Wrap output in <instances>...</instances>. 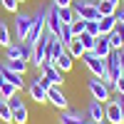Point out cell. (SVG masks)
<instances>
[{"label": "cell", "instance_id": "cell-37", "mask_svg": "<svg viewBox=\"0 0 124 124\" xmlns=\"http://www.w3.org/2000/svg\"><path fill=\"white\" fill-rule=\"evenodd\" d=\"M5 85V77H3V70H0V87Z\"/></svg>", "mask_w": 124, "mask_h": 124}, {"label": "cell", "instance_id": "cell-21", "mask_svg": "<svg viewBox=\"0 0 124 124\" xmlns=\"http://www.w3.org/2000/svg\"><path fill=\"white\" fill-rule=\"evenodd\" d=\"M55 65H57L62 72H70V70H72V65H75V57H72V55L67 52V50H65V52H62V55L57 57V62H55Z\"/></svg>", "mask_w": 124, "mask_h": 124}, {"label": "cell", "instance_id": "cell-43", "mask_svg": "<svg viewBox=\"0 0 124 124\" xmlns=\"http://www.w3.org/2000/svg\"><path fill=\"white\" fill-rule=\"evenodd\" d=\"M122 3H124V0H122Z\"/></svg>", "mask_w": 124, "mask_h": 124}, {"label": "cell", "instance_id": "cell-31", "mask_svg": "<svg viewBox=\"0 0 124 124\" xmlns=\"http://www.w3.org/2000/svg\"><path fill=\"white\" fill-rule=\"evenodd\" d=\"M85 25H87V20H82V17H75V23L70 25V27H72V32H75V37L85 32Z\"/></svg>", "mask_w": 124, "mask_h": 124}, {"label": "cell", "instance_id": "cell-20", "mask_svg": "<svg viewBox=\"0 0 124 124\" xmlns=\"http://www.w3.org/2000/svg\"><path fill=\"white\" fill-rule=\"evenodd\" d=\"M60 124H85V119H82L79 112H70V109H65V112H62V117H60Z\"/></svg>", "mask_w": 124, "mask_h": 124}, {"label": "cell", "instance_id": "cell-12", "mask_svg": "<svg viewBox=\"0 0 124 124\" xmlns=\"http://www.w3.org/2000/svg\"><path fill=\"white\" fill-rule=\"evenodd\" d=\"M27 92H30V97H32L37 104H42V102H47V89L40 85L37 79H32L30 82V87H27Z\"/></svg>", "mask_w": 124, "mask_h": 124}, {"label": "cell", "instance_id": "cell-1", "mask_svg": "<svg viewBox=\"0 0 124 124\" xmlns=\"http://www.w3.org/2000/svg\"><path fill=\"white\" fill-rule=\"evenodd\" d=\"M52 37L55 35H50L47 30H45V35L37 40V45H35V55H32V60H30V65L32 67H42V62L47 60V52H50V42H52Z\"/></svg>", "mask_w": 124, "mask_h": 124}, {"label": "cell", "instance_id": "cell-38", "mask_svg": "<svg viewBox=\"0 0 124 124\" xmlns=\"http://www.w3.org/2000/svg\"><path fill=\"white\" fill-rule=\"evenodd\" d=\"M94 124H109V122H107V119H102V122H94Z\"/></svg>", "mask_w": 124, "mask_h": 124}, {"label": "cell", "instance_id": "cell-13", "mask_svg": "<svg viewBox=\"0 0 124 124\" xmlns=\"http://www.w3.org/2000/svg\"><path fill=\"white\" fill-rule=\"evenodd\" d=\"M109 37V45H112V52H119V50H124V27L117 25L114 27V32L107 35Z\"/></svg>", "mask_w": 124, "mask_h": 124}, {"label": "cell", "instance_id": "cell-36", "mask_svg": "<svg viewBox=\"0 0 124 124\" xmlns=\"http://www.w3.org/2000/svg\"><path fill=\"white\" fill-rule=\"evenodd\" d=\"M119 62H122V75H124V50H119Z\"/></svg>", "mask_w": 124, "mask_h": 124}, {"label": "cell", "instance_id": "cell-32", "mask_svg": "<svg viewBox=\"0 0 124 124\" xmlns=\"http://www.w3.org/2000/svg\"><path fill=\"white\" fill-rule=\"evenodd\" d=\"M0 5H3L5 10H8V13H17V0H0Z\"/></svg>", "mask_w": 124, "mask_h": 124}, {"label": "cell", "instance_id": "cell-17", "mask_svg": "<svg viewBox=\"0 0 124 124\" xmlns=\"http://www.w3.org/2000/svg\"><path fill=\"white\" fill-rule=\"evenodd\" d=\"M117 15H109V17H99V35H112L117 27Z\"/></svg>", "mask_w": 124, "mask_h": 124}, {"label": "cell", "instance_id": "cell-3", "mask_svg": "<svg viewBox=\"0 0 124 124\" xmlns=\"http://www.w3.org/2000/svg\"><path fill=\"white\" fill-rule=\"evenodd\" d=\"M87 87H89V94H92V99H97V102H102V104H107V102L112 99V89L102 82L99 77H94V79H89L87 82Z\"/></svg>", "mask_w": 124, "mask_h": 124}, {"label": "cell", "instance_id": "cell-30", "mask_svg": "<svg viewBox=\"0 0 124 124\" xmlns=\"http://www.w3.org/2000/svg\"><path fill=\"white\" fill-rule=\"evenodd\" d=\"M85 32H87V35H94V37H99V20H87Z\"/></svg>", "mask_w": 124, "mask_h": 124}, {"label": "cell", "instance_id": "cell-28", "mask_svg": "<svg viewBox=\"0 0 124 124\" xmlns=\"http://www.w3.org/2000/svg\"><path fill=\"white\" fill-rule=\"evenodd\" d=\"M10 42H13V37H10V27H8L5 20H0V45L8 47Z\"/></svg>", "mask_w": 124, "mask_h": 124}, {"label": "cell", "instance_id": "cell-10", "mask_svg": "<svg viewBox=\"0 0 124 124\" xmlns=\"http://www.w3.org/2000/svg\"><path fill=\"white\" fill-rule=\"evenodd\" d=\"M60 30H62V23H60V15H57V8L50 3V10H47V32L50 35H60Z\"/></svg>", "mask_w": 124, "mask_h": 124}, {"label": "cell", "instance_id": "cell-26", "mask_svg": "<svg viewBox=\"0 0 124 124\" xmlns=\"http://www.w3.org/2000/svg\"><path fill=\"white\" fill-rule=\"evenodd\" d=\"M77 40L82 42V47H85V52H92V50H94V45H97V37H94V35H87V32L77 35Z\"/></svg>", "mask_w": 124, "mask_h": 124}, {"label": "cell", "instance_id": "cell-18", "mask_svg": "<svg viewBox=\"0 0 124 124\" xmlns=\"http://www.w3.org/2000/svg\"><path fill=\"white\" fill-rule=\"evenodd\" d=\"M65 50H67V47L62 45L57 37H52V42H50V52H47V60H45V62H57V57L65 52Z\"/></svg>", "mask_w": 124, "mask_h": 124}, {"label": "cell", "instance_id": "cell-39", "mask_svg": "<svg viewBox=\"0 0 124 124\" xmlns=\"http://www.w3.org/2000/svg\"><path fill=\"white\" fill-rule=\"evenodd\" d=\"M109 3H114V5H119V0H109Z\"/></svg>", "mask_w": 124, "mask_h": 124}, {"label": "cell", "instance_id": "cell-9", "mask_svg": "<svg viewBox=\"0 0 124 124\" xmlns=\"http://www.w3.org/2000/svg\"><path fill=\"white\" fill-rule=\"evenodd\" d=\"M104 119L109 124H124V117H122V107L117 104L114 99H109L104 104Z\"/></svg>", "mask_w": 124, "mask_h": 124}, {"label": "cell", "instance_id": "cell-27", "mask_svg": "<svg viewBox=\"0 0 124 124\" xmlns=\"http://www.w3.org/2000/svg\"><path fill=\"white\" fill-rule=\"evenodd\" d=\"M57 40H60V42H62V45L67 47V45L72 42V40H75V32H72V27H70V25H62V30H60Z\"/></svg>", "mask_w": 124, "mask_h": 124}, {"label": "cell", "instance_id": "cell-25", "mask_svg": "<svg viewBox=\"0 0 124 124\" xmlns=\"http://www.w3.org/2000/svg\"><path fill=\"white\" fill-rule=\"evenodd\" d=\"M67 52L75 57V60H82V57H85V47H82V42L75 37V40H72V42L67 45Z\"/></svg>", "mask_w": 124, "mask_h": 124}, {"label": "cell", "instance_id": "cell-4", "mask_svg": "<svg viewBox=\"0 0 124 124\" xmlns=\"http://www.w3.org/2000/svg\"><path fill=\"white\" fill-rule=\"evenodd\" d=\"M30 27H32V15L15 13V40H17V42H25V40H27Z\"/></svg>", "mask_w": 124, "mask_h": 124}, {"label": "cell", "instance_id": "cell-24", "mask_svg": "<svg viewBox=\"0 0 124 124\" xmlns=\"http://www.w3.org/2000/svg\"><path fill=\"white\" fill-rule=\"evenodd\" d=\"M97 8H99V15H102V17H109V15H117V8H119V5L109 3V0H99Z\"/></svg>", "mask_w": 124, "mask_h": 124}, {"label": "cell", "instance_id": "cell-11", "mask_svg": "<svg viewBox=\"0 0 124 124\" xmlns=\"http://www.w3.org/2000/svg\"><path fill=\"white\" fill-rule=\"evenodd\" d=\"M97 57H102V60H107L109 55H112V45H109V37L107 35H99L97 37V45H94V50H92Z\"/></svg>", "mask_w": 124, "mask_h": 124}, {"label": "cell", "instance_id": "cell-19", "mask_svg": "<svg viewBox=\"0 0 124 124\" xmlns=\"http://www.w3.org/2000/svg\"><path fill=\"white\" fill-rule=\"evenodd\" d=\"M3 65L8 67V70H13V72H17V75H25V72H27V60H5L3 62Z\"/></svg>", "mask_w": 124, "mask_h": 124}, {"label": "cell", "instance_id": "cell-42", "mask_svg": "<svg viewBox=\"0 0 124 124\" xmlns=\"http://www.w3.org/2000/svg\"><path fill=\"white\" fill-rule=\"evenodd\" d=\"M94 3H99V0H94Z\"/></svg>", "mask_w": 124, "mask_h": 124}, {"label": "cell", "instance_id": "cell-5", "mask_svg": "<svg viewBox=\"0 0 124 124\" xmlns=\"http://www.w3.org/2000/svg\"><path fill=\"white\" fill-rule=\"evenodd\" d=\"M82 60H85L87 70H89V72H92V75H94V77H102V75H104V72H107V60L97 57L94 52H85V57H82Z\"/></svg>", "mask_w": 124, "mask_h": 124}, {"label": "cell", "instance_id": "cell-34", "mask_svg": "<svg viewBox=\"0 0 124 124\" xmlns=\"http://www.w3.org/2000/svg\"><path fill=\"white\" fill-rule=\"evenodd\" d=\"M50 3H52L55 8H72V3H75V0H50Z\"/></svg>", "mask_w": 124, "mask_h": 124}, {"label": "cell", "instance_id": "cell-22", "mask_svg": "<svg viewBox=\"0 0 124 124\" xmlns=\"http://www.w3.org/2000/svg\"><path fill=\"white\" fill-rule=\"evenodd\" d=\"M57 15H60V23L62 25H72L75 23V8H57Z\"/></svg>", "mask_w": 124, "mask_h": 124}, {"label": "cell", "instance_id": "cell-15", "mask_svg": "<svg viewBox=\"0 0 124 124\" xmlns=\"http://www.w3.org/2000/svg\"><path fill=\"white\" fill-rule=\"evenodd\" d=\"M0 70H3V77H5V82H10V85H15L17 89H23V87H25V79H23V75H17V72L8 70L5 65H0Z\"/></svg>", "mask_w": 124, "mask_h": 124}, {"label": "cell", "instance_id": "cell-23", "mask_svg": "<svg viewBox=\"0 0 124 124\" xmlns=\"http://www.w3.org/2000/svg\"><path fill=\"white\" fill-rule=\"evenodd\" d=\"M0 122L3 124H13V109H10L8 99H3V97H0Z\"/></svg>", "mask_w": 124, "mask_h": 124}, {"label": "cell", "instance_id": "cell-40", "mask_svg": "<svg viewBox=\"0 0 124 124\" xmlns=\"http://www.w3.org/2000/svg\"><path fill=\"white\" fill-rule=\"evenodd\" d=\"M85 124H94V122H85Z\"/></svg>", "mask_w": 124, "mask_h": 124}, {"label": "cell", "instance_id": "cell-14", "mask_svg": "<svg viewBox=\"0 0 124 124\" xmlns=\"http://www.w3.org/2000/svg\"><path fill=\"white\" fill-rule=\"evenodd\" d=\"M87 114H89L92 122H102V119H104V104L97 102V99H92L89 107H87Z\"/></svg>", "mask_w": 124, "mask_h": 124}, {"label": "cell", "instance_id": "cell-8", "mask_svg": "<svg viewBox=\"0 0 124 124\" xmlns=\"http://www.w3.org/2000/svg\"><path fill=\"white\" fill-rule=\"evenodd\" d=\"M47 102H50L52 107H57L60 112L70 109V99L62 94V89H60V87H50V89H47Z\"/></svg>", "mask_w": 124, "mask_h": 124}, {"label": "cell", "instance_id": "cell-7", "mask_svg": "<svg viewBox=\"0 0 124 124\" xmlns=\"http://www.w3.org/2000/svg\"><path fill=\"white\" fill-rule=\"evenodd\" d=\"M8 104L13 109V124H27V107L23 99L13 97V99H8Z\"/></svg>", "mask_w": 124, "mask_h": 124}, {"label": "cell", "instance_id": "cell-16", "mask_svg": "<svg viewBox=\"0 0 124 124\" xmlns=\"http://www.w3.org/2000/svg\"><path fill=\"white\" fill-rule=\"evenodd\" d=\"M5 60H25L23 42H10V45L5 47Z\"/></svg>", "mask_w": 124, "mask_h": 124}, {"label": "cell", "instance_id": "cell-33", "mask_svg": "<svg viewBox=\"0 0 124 124\" xmlns=\"http://www.w3.org/2000/svg\"><path fill=\"white\" fill-rule=\"evenodd\" d=\"M112 92H117V94H124V75L114 82V89H112Z\"/></svg>", "mask_w": 124, "mask_h": 124}, {"label": "cell", "instance_id": "cell-35", "mask_svg": "<svg viewBox=\"0 0 124 124\" xmlns=\"http://www.w3.org/2000/svg\"><path fill=\"white\" fill-rule=\"evenodd\" d=\"M117 23L124 27V8H122V10H117Z\"/></svg>", "mask_w": 124, "mask_h": 124}, {"label": "cell", "instance_id": "cell-6", "mask_svg": "<svg viewBox=\"0 0 124 124\" xmlns=\"http://www.w3.org/2000/svg\"><path fill=\"white\" fill-rule=\"evenodd\" d=\"M40 72L52 82L55 87H62V82H65V72H62L55 62H42V67H40Z\"/></svg>", "mask_w": 124, "mask_h": 124}, {"label": "cell", "instance_id": "cell-41", "mask_svg": "<svg viewBox=\"0 0 124 124\" xmlns=\"http://www.w3.org/2000/svg\"><path fill=\"white\" fill-rule=\"evenodd\" d=\"M17 3H25V0H17Z\"/></svg>", "mask_w": 124, "mask_h": 124}, {"label": "cell", "instance_id": "cell-29", "mask_svg": "<svg viewBox=\"0 0 124 124\" xmlns=\"http://www.w3.org/2000/svg\"><path fill=\"white\" fill-rule=\"evenodd\" d=\"M15 94H17V87L10 85V82H5V85L0 87V97H3V99H13Z\"/></svg>", "mask_w": 124, "mask_h": 124}, {"label": "cell", "instance_id": "cell-2", "mask_svg": "<svg viewBox=\"0 0 124 124\" xmlns=\"http://www.w3.org/2000/svg\"><path fill=\"white\" fill-rule=\"evenodd\" d=\"M72 8H75V15L82 17V20H99L102 17L94 0H79V3H75Z\"/></svg>", "mask_w": 124, "mask_h": 124}]
</instances>
